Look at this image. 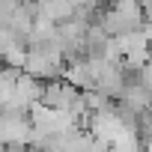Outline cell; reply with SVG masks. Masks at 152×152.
<instances>
[{"instance_id": "cell-5", "label": "cell", "mask_w": 152, "mask_h": 152, "mask_svg": "<svg viewBox=\"0 0 152 152\" xmlns=\"http://www.w3.org/2000/svg\"><path fill=\"white\" fill-rule=\"evenodd\" d=\"M39 99H42V81H36V78H30V75L18 72L15 81H12V90H9V99H6L3 107H12V110L27 113L33 104H39Z\"/></svg>"}, {"instance_id": "cell-6", "label": "cell", "mask_w": 152, "mask_h": 152, "mask_svg": "<svg viewBox=\"0 0 152 152\" xmlns=\"http://www.w3.org/2000/svg\"><path fill=\"white\" fill-rule=\"evenodd\" d=\"M63 81L72 84L75 90H81V93L93 90V87H96V60L78 57V60L66 63V66H63Z\"/></svg>"}, {"instance_id": "cell-11", "label": "cell", "mask_w": 152, "mask_h": 152, "mask_svg": "<svg viewBox=\"0 0 152 152\" xmlns=\"http://www.w3.org/2000/svg\"><path fill=\"white\" fill-rule=\"evenodd\" d=\"M69 3H72L75 9H102L104 0H69Z\"/></svg>"}, {"instance_id": "cell-10", "label": "cell", "mask_w": 152, "mask_h": 152, "mask_svg": "<svg viewBox=\"0 0 152 152\" xmlns=\"http://www.w3.org/2000/svg\"><path fill=\"white\" fill-rule=\"evenodd\" d=\"M107 152H146V146L134 137V131H128L125 137H119L116 143H110V146H107Z\"/></svg>"}, {"instance_id": "cell-4", "label": "cell", "mask_w": 152, "mask_h": 152, "mask_svg": "<svg viewBox=\"0 0 152 152\" xmlns=\"http://www.w3.org/2000/svg\"><path fill=\"white\" fill-rule=\"evenodd\" d=\"M84 128L90 131V137H96L99 143H104V146H110V143H116L119 137H125L131 128L122 122V116L116 113V107L110 104V107H104V110H99V113H90L87 119H84Z\"/></svg>"}, {"instance_id": "cell-12", "label": "cell", "mask_w": 152, "mask_h": 152, "mask_svg": "<svg viewBox=\"0 0 152 152\" xmlns=\"http://www.w3.org/2000/svg\"><path fill=\"white\" fill-rule=\"evenodd\" d=\"M131 3H137V6H146V3H152V0H131Z\"/></svg>"}, {"instance_id": "cell-8", "label": "cell", "mask_w": 152, "mask_h": 152, "mask_svg": "<svg viewBox=\"0 0 152 152\" xmlns=\"http://www.w3.org/2000/svg\"><path fill=\"white\" fill-rule=\"evenodd\" d=\"M39 15L48 18L57 27V24H66L75 15V6L69 3V0H42V3H39Z\"/></svg>"}, {"instance_id": "cell-9", "label": "cell", "mask_w": 152, "mask_h": 152, "mask_svg": "<svg viewBox=\"0 0 152 152\" xmlns=\"http://www.w3.org/2000/svg\"><path fill=\"white\" fill-rule=\"evenodd\" d=\"M134 137L143 143V146H152V107L149 110H143V113H137V119H134Z\"/></svg>"}, {"instance_id": "cell-3", "label": "cell", "mask_w": 152, "mask_h": 152, "mask_svg": "<svg viewBox=\"0 0 152 152\" xmlns=\"http://www.w3.org/2000/svg\"><path fill=\"white\" fill-rule=\"evenodd\" d=\"M63 66H66V60L60 57V51L54 45L51 48H27L21 72L36 78V81H42V84H48V81L63 78Z\"/></svg>"}, {"instance_id": "cell-2", "label": "cell", "mask_w": 152, "mask_h": 152, "mask_svg": "<svg viewBox=\"0 0 152 152\" xmlns=\"http://www.w3.org/2000/svg\"><path fill=\"white\" fill-rule=\"evenodd\" d=\"M39 104H45V107H51V110H66V113H75L81 122L87 119L84 93H81V90H75L72 84H66L63 78L42 84V99H39Z\"/></svg>"}, {"instance_id": "cell-1", "label": "cell", "mask_w": 152, "mask_h": 152, "mask_svg": "<svg viewBox=\"0 0 152 152\" xmlns=\"http://www.w3.org/2000/svg\"><path fill=\"white\" fill-rule=\"evenodd\" d=\"M140 24H143V6L131 3V0H110L107 9H102L99 18H96V27L102 33H107L110 39L122 36V33H131Z\"/></svg>"}, {"instance_id": "cell-7", "label": "cell", "mask_w": 152, "mask_h": 152, "mask_svg": "<svg viewBox=\"0 0 152 152\" xmlns=\"http://www.w3.org/2000/svg\"><path fill=\"white\" fill-rule=\"evenodd\" d=\"M116 102L125 104V107H131L134 113H143V110L152 107V93L137 81V84H125V90H122V96H119Z\"/></svg>"}]
</instances>
